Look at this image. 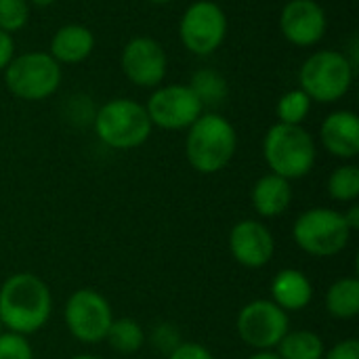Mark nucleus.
<instances>
[{
  "mask_svg": "<svg viewBox=\"0 0 359 359\" xmlns=\"http://www.w3.org/2000/svg\"><path fill=\"white\" fill-rule=\"evenodd\" d=\"M29 21L27 0H0V29L6 34L21 32Z\"/></svg>",
  "mask_w": 359,
  "mask_h": 359,
  "instance_id": "nucleus-25",
  "label": "nucleus"
},
{
  "mask_svg": "<svg viewBox=\"0 0 359 359\" xmlns=\"http://www.w3.org/2000/svg\"><path fill=\"white\" fill-rule=\"evenodd\" d=\"M248 359H280V355H278V353H273V351H259V353L250 355Z\"/></svg>",
  "mask_w": 359,
  "mask_h": 359,
  "instance_id": "nucleus-31",
  "label": "nucleus"
},
{
  "mask_svg": "<svg viewBox=\"0 0 359 359\" xmlns=\"http://www.w3.org/2000/svg\"><path fill=\"white\" fill-rule=\"evenodd\" d=\"M250 202L259 217H265V219L280 217L292 204V185L288 179L269 172L252 185Z\"/></svg>",
  "mask_w": 359,
  "mask_h": 359,
  "instance_id": "nucleus-17",
  "label": "nucleus"
},
{
  "mask_svg": "<svg viewBox=\"0 0 359 359\" xmlns=\"http://www.w3.org/2000/svg\"><path fill=\"white\" fill-rule=\"evenodd\" d=\"M313 299V284L301 269H282L271 282V301L288 311H303Z\"/></svg>",
  "mask_w": 359,
  "mask_h": 359,
  "instance_id": "nucleus-18",
  "label": "nucleus"
},
{
  "mask_svg": "<svg viewBox=\"0 0 359 359\" xmlns=\"http://www.w3.org/2000/svg\"><path fill=\"white\" fill-rule=\"evenodd\" d=\"M238 133L233 124L215 111H204L189 128L185 137V158L189 166L202 175H215L223 170L236 156Z\"/></svg>",
  "mask_w": 359,
  "mask_h": 359,
  "instance_id": "nucleus-2",
  "label": "nucleus"
},
{
  "mask_svg": "<svg viewBox=\"0 0 359 359\" xmlns=\"http://www.w3.org/2000/svg\"><path fill=\"white\" fill-rule=\"evenodd\" d=\"M105 341L109 343V347L116 353L130 355V353H137L143 347L145 334H143V328H141V324L137 320H133V318H120V320H114L111 322Z\"/></svg>",
  "mask_w": 359,
  "mask_h": 359,
  "instance_id": "nucleus-21",
  "label": "nucleus"
},
{
  "mask_svg": "<svg viewBox=\"0 0 359 359\" xmlns=\"http://www.w3.org/2000/svg\"><path fill=\"white\" fill-rule=\"evenodd\" d=\"M13 57H15V40L11 34L0 29V72L6 69Z\"/></svg>",
  "mask_w": 359,
  "mask_h": 359,
  "instance_id": "nucleus-29",
  "label": "nucleus"
},
{
  "mask_svg": "<svg viewBox=\"0 0 359 359\" xmlns=\"http://www.w3.org/2000/svg\"><path fill=\"white\" fill-rule=\"evenodd\" d=\"M297 246L311 257H334L345 250L351 238V229L345 223L343 212L332 208H309L292 225Z\"/></svg>",
  "mask_w": 359,
  "mask_h": 359,
  "instance_id": "nucleus-7",
  "label": "nucleus"
},
{
  "mask_svg": "<svg viewBox=\"0 0 359 359\" xmlns=\"http://www.w3.org/2000/svg\"><path fill=\"white\" fill-rule=\"evenodd\" d=\"M69 359H101V358H97V355H86V353H82V355H74V358H69Z\"/></svg>",
  "mask_w": 359,
  "mask_h": 359,
  "instance_id": "nucleus-33",
  "label": "nucleus"
},
{
  "mask_svg": "<svg viewBox=\"0 0 359 359\" xmlns=\"http://www.w3.org/2000/svg\"><path fill=\"white\" fill-rule=\"evenodd\" d=\"M311 99L301 90V88H290L286 90L278 105H276V114H278V122L282 124H294L301 126L305 122V118L311 111Z\"/></svg>",
  "mask_w": 359,
  "mask_h": 359,
  "instance_id": "nucleus-24",
  "label": "nucleus"
},
{
  "mask_svg": "<svg viewBox=\"0 0 359 359\" xmlns=\"http://www.w3.org/2000/svg\"><path fill=\"white\" fill-rule=\"evenodd\" d=\"M324 359H359V341L345 339L337 343L328 353H324Z\"/></svg>",
  "mask_w": 359,
  "mask_h": 359,
  "instance_id": "nucleus-28",
  "label": "nucleus"
},
{
  "mask_svg": "<svg viewBox=\"0 0 359 359\" xmlns=\"http://www.w3.org/2000/svg\"><path fill=\"white\" fill-rule=\"evenodd\" d=\"M0 359H34V351L25 337L6 332L0 334Z\"/></svg>",
  "mask_w": 359,
  "mask_h": 359,
  "instance_id": "nucleus-26",
  "label": "nucleus"
},
{
  "mask_svg": "<svg viewBox=\"0 0 359 359\" xmlns=\"http://www.w3.org/2000/svg\"><path fill=\"white\" fill-rule=\"evenodd\" d=\"M324 341L311 330H288L278 345L280 359H324Z\"/></svg>",
  "mask_w": 359,
  "mask_h": 359,
  "instance_id": "nucleus-20",
  "label": "nucleus"
},
{
  "mask_svg": "<svg viewBox=\"0 0 359 359\" xmlns=\"http://www.w3.org/2000/svg\"><path fill=\"white\" fill-rule=\"evenodd\" d=\"M93 124L101 143L124 151L141 147L154 130L145 105L126 97H116L103 103L97 109Z\"/></svg>",
  "mask_w": 359,
  "mask_h": 359,
  "instance_id": "nucleus-4",
  "label": "nucleus"
},
{
  "mask_svg": "<svg viewBox=\"0 0 359 359\" xmlns=\"http://www.w3.org/2000/svg\"><path fill=\"white\" fill-rule=\"evenodd\" d=\"M227 36V15L212 0L191 2L179 21L181 44L198 57H208L221 48Z\"/></svg>",
  "mask_w": 359,
  "mask_h": 359,
  "instance_id": "nucleus-8",
  "label": "nucleus"
},
{
  "mask_svg": "<svg viewBox=\"0 0 359 359\" xmlns=\"http://www.w3.org/2000/svg\"><path fill=\"white\" fill-rule=\"evenodd\" d=\"M189 88L202 101V105H219L227 97V80L212 67H202L191 76Z\"/></svg>",
  "mask_w": 359,
  "mask_h": 359,
  "instance_id": "nucleus-22",
  "label": "nucleus"
},
{
  "mask_svg": "<svg viewBox=\"0 0 359 359\" xmlns=\"http://www.w3.org/2000/svg\"><path fill=\"white\" fill-rule=\"evenodd\" d=\"M328 313L337 320H351L359 313V280L341 278L326 292Z\"/></svg>",
  "mask_w": 359,
  "mask_h": 359,
  "instance_id": "nucleus-19",
  "label": "nucleus"
},
{
  "mask_svg": "<svg viewBox=\"0 0 359 359\" xmlns=\"http://www.w3.org/2000/svg\"><path fill=\"white\" fill-rule=\"evenodd\" d=\"M95 48V34L82 23L61 25L48 44V55L59 65H78L90 57Z\"/></svg>",
  "mask_w": 359,
  "mask_h": 359,
  "instance_id": "nucleus-16",
  "label": "nucleus"
},
{
  "mask_svg": "<svg viewBox=\"0 0 359 359\" xmlns=\"http://www.w3.org/2000/svg\"><path fill=\"white\" fill-rule=\"evenodd\" d=\"M263 158L269 170L288 181L311 172L318 158L316 139L307 128L294 124H273L263 139Z\"/></svg>",
  "mask_w": 359,
  "mask_h": 359,
  "instance_id": "nucleus-3",
  "label": "nucleus"
},
{
  "mask_svg": "<svg viewBox=\"0 0 359 359\" xmlns=\"http://www.w3.org/2000/svg\"><path fill=\"white\" fill-rule=\"evenodd\" d=\"M122 74L139 88L162 86L168 72V57L164 46L149 36H137L128 40L120 55Z\"/></svg>",
  "mask_w": 359,
  "mask_h": 359,
  "instance_id": "nucleus-12",
  "label": "nucleus"
},
{
  "mask_svg": "<svg viewBox=\"0 0 359 359\" xmlns=\"http://www.w3.org/2000/svg\"><path fill=\"white\" fill-rule=\"evenodd\" d=\"M326 11L316 0H288L280 13L282 36L301 48L316 46L326 36Z\"/></svg>",
  "mask_w": 359,
  "mask_h": 359,
  "instance_id": "nucleus-13",
  "label": "nucleus"
},
{
  "mask_svg": "<svg viewBox=\"0 0 359 359\" xmlns=\"http://www.w3.org/2000/svg\"><path fill=\"white\" fill-rule=\"evenodd\" d=\"M29 6H38V8H46L50 4H55V0H27Z\"/></svg>",
  "mask_w": 359,
  "mask_h": 359,
  "instance_id": "nucleus-32",
  "label": "nucleus"
},
{
  "mask_svg": "<svg viewBox=\"0 0 359 359\" xmlns=\"http://www.w3.org/2000/svg\"><path fill=\"white\" fill-rule=\"evenodd\" d=\"M328 196L334 202H355L359 198V168L355 164H343L334 168L326 183Z\"/></svg>",
  "mask_w": 359,
  "mask_h": 359,
  "instance_id": "nucleus-23",
  "label": "nucleus"
},
{
  "mask_svg": "<svg viewBox=\"0 0 359 359\" xmlns=\"http://www.w3.org/2000/svg\"><path fill=\"white\" fill-rule=\"evenodd\" d=\"M168 359H215L212 353L200 345V343H179L170 353Z\"/></svg>",
  "mask_w": 359,
  "mask_h": 359,
  "instance_id": "nucleus-27",
  "label": "nucleus"
},
{
  "mask_svg": "<svg viewBox=\"0 0 359 359\" xmlns=\"http://www.w3.org/2000/svg\"><path fill=\"white\" fill-rule=\"evenodd\" d=\"M343 217H345V223L349 225V229H351V231H355V229L359 227V206L358 204H353V206H351V208H349V210H347Z\"/></svg>",
  "mask_w": 359,
  "mask_h": 359,
  "instance_id": "nucleus-30",
  "label": "nucleus"
},
{
  "mask_svg": "<svg viewBox=\"0 0 359 359\" xmlns=\"http://www.w3.org/2000/svg\"><path fill=\"white\" fill-rule=\"evenodd\" d=\"M147 2H151V4H168L172 0H147Z\"/></svg>",
  "mask_w": 359,
  "mask_h": 359,
  "instance_id": "nucleus-34",
  "label": "nucleus"
},
{
  "mask_svg": "<svg viewBox=\"0 0 359 359\" xmlns=\"http://www.w3.org/2000/svg\"><path fill=\"white\" fill-rule=\"evenodd\" d=\"M229 250L240 265L248 269H259L273 259L276 240L261 221L244 219L236 223L229 233Z\"/></svg>",
  "mask_w": 359,
  "mask_h": 359,
  "instance_id": "nucleus-14",
  "label": "nucleus"
},
{
  "mask_svg": "<svg viewBox=\"0 0 359 359\" xmlns=\"http://www.w3.org/2000/svg\"><path fill=\"white\" fill-rule=\"evenodd\" d=\"M145 111L151 126L162 130H187L204 114V105L189 84H166L149 95Z\"/></svg>",
  "mask_w": 359,
  "mask_h": 359,
  "instance_id": "nucleus-10",
  "label": "nucleus"
},
{
  "mask_svg": "<svg viewBox=\"0 0 359 359\" xmlns=\"http://www.w3.org/2000/svg\"><path fill=\"white\" fill-rule=\"evenodd\" d=\"M61 65L42 50H29L13 57L4 69V84L8 93L23 101H44L61 86Z\"/></svg>",
  "mask_w": 359,
  "mask_h": 359,
  "instance_id": "nucleus-6",
  "label": "nucleus"
},
{
  "mask_svg": "<svg viewBox=\"0 0 359 359\" xmlns=\"http://www.w3.org/2000/svg\"><path fill=\"white\" fill-rule=\"evenodd\" d=\"M53 311L48 286L34 273H15L0 286V324L27 337L44 328Z\"/></svg>",
  "mask_w": 359,
  "mask_h": 359,
  "instance_id": "nucleus-1",
  "label": "nucleus"
},
{
  "mask_svg": "<svg viewBox=\"0 0 359 359\" xmlns=\"http://www.w3.org/2000/svg\"><path fill=\"white\" fill-rule=\"evenodd\" d=\"M355 78V63L341 50H318L305 59L299 72V88L316 103L341 101Z\"/></svg>",
  "mask_w": 359,
  "mask_h": 359,
  "instance_id": "nucleus-5",
  "label": "nucleus"
},
{
  "mask_svg": "<svg viewBox=\"0 0 359 359\" xmlns=\"http://www.w3.org/2000/svg\"><path fill=\"white\" fill-rule=\"evenodd\" d=\"M0 334H2V324H0Z\"/></svg>",
  "mask_w": 359,
  "mask_h": 359,
  "instance_id": "nucleus-35",
  "label": "nucleus"
},
{
  "mask_svg": "<svg viewBox=\"0 0 359 359\" xmlns=\"http://www.w3.org/2000/svg\"><path fill=\"white\" fill-rule=\"evenodd\" d=\"M320 141L328 154L341 160H351L359 154V118L351 109H339L324 118Z\"/></svg>",
  "mask_w": 359,
  "mask_h": 359,
  "instance_id": "nucleus-15",
  "label": "nucleus"
},
{
  "mask_svg": "<svg viewBox=\"0 0 359 359\" xmlns=\"http://www.w3.org/2000/svg\"><path fill=\"white\" fill-rule=\"evenodd\" d=\"M63 318L69 334L86 345H97L105 341L107 330L114 322L107 299L93 288L76 290L65 303Z\"/></svg>",
  "mask_w": 359,
  "mask_h": 359,
  "instance_id": "nucleus-9",
  "label": "nucleus"
},
{
  "mask_svg": "<svg viewBox=\"0 0 359 359\" xmlns=\"http://www.w3.org/2000/svg\"><path fill=\"white\" fill-rule=\"evenodd\" d=\"M288 326V313L269 299H257L244 305L236 322L240 339L257 351L276 349L286 337Z\"/></svg>",
  "mask_w": 359,
  "mask_h": 359,
  "instance_id": "nucleus-11",
  "label": "nucleus"
}]
</instances>
